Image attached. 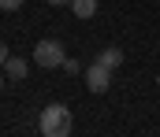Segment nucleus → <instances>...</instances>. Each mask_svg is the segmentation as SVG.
<instances>
[{
	"mask_svg": "<svg viewBox=\"0 0 160 137\" xmlns=\"http://www.w3.org/2000/svg\"><path fill=\"white\" fill-rule=\"evenodd\" d=\"M71 126H75V115H71V107H63V104H48V107L41 111V119H38V130L45 137H67Z\"/></svg>",
	"mask_w": 160,
	"mask_h": 137,
	"instance_id": "nucleus-1",
	"label": "nucleus"
},
{
	"mask_svg": "<svg viewBox=\"0 0 160 137\" xmlns=\"http://www.w3.org/2000/svg\"><path fill=\"white\" fill-rule=\"evenodd\" d=\"M63 59H67V52H63V41H56V37H45V41L34 45V63L45 67V71L63 67Z\"/></svg>",
	"mask_w": 160,
	"mask_h": 137,
	"instance_id": "nucleus-2",
	"label": "nucleus"
},
{
	"mask_svg": "<svg viewBox=\"0 0 160 137\" xmlns=\"http://www.w3.org/2000/svg\"><path fill=\"white\" fill-rule=\"evenodd\" d=\"M86 74V85H89V93H108V85H112V71L104 67V63H93L89 71H82Z\"/></svg>",
	"mask_w": 160,
	"mask_h": 137,
	"instance_id": "nucleus-3",
	"label": "nucleus"
},
{
	"mask_svg": "<svg viewBox=\"0 0 160 137\" xmlns=\"http://www.w3.org/2000/svg\"><path fill=\"white\" fill-rule=\"evenodd\" d=\"M4 74H8L11 82H22V78H26V59H19V56H8V63H4Z\"/></svg>",
	"mask_w": 160,
	"mask_h": 137,
	"instance_id": "nucleus-4",
	"label": "nucleus"
},
{
	"mask_svg": "<svg viewBox=\"0 0 160 137\" xmlns=\"http://www.w3.org/2000/svg\"><path fill=\"white\" fill-rule=\"evenodd\" d=\"M97 63H104L108 71H119V63H123V48L119 45H112V48H104L101 56H97Z\"/></svg>",
	"mask_w": 160,
	"mask_h": 137,
	"instance_id": "nucleus-5",
	"label": "nucleus"
},
{
	"mask_svg": "<svg viewBox=\"0 0 160 137\" xmlns=\"http://www.w3.org/2000/svg\"><path fill=\"white\" fill-rule=\"evenodd\" d=\"M71 11L78 19H93L97 15V0H71Z\"/></svg>",
	"mask_w": 160,
	"mask_h": 137,
	"instance_id": "nucleus-6",
	"label": "nucleus"
},
{
	"mask_svg": "<svg viewBox=\"0 0 160 137\" xmlns=\"http://www.w3.org/2000/svg\"><path fill=\"white\" fill-rule=\"evenodd\" d=\"M63 74H82V63L78 59H63Z\"/></svg>",
	"mask_w": 160,
	"mask_h": 137,
	"instance_id": "nucleus-7",
	"label": "nucleus"
},
{
	"mask_svg": "<svg viewBox=\"0 0 160 137\" xmlns=\"http://www.w3.org/2000/svg\"><path fill=\"white\" fill-rule=\"evenodd\" d=\"M22 0H0V11H19Z\"/></svg>",
	"mask_w": 160,
	"mask_h": 137,
	"instance_id": "nucleus-8",
	"label": "nucleus"
},
{
	"mask_svg": "<svg viewBox=\"0 0 160 137\" xmlns=\"http://www.w3.org/2000/svg\"><path fill=\"white\" fill-rule=\"evenodd\" d=\"M8 56H11V52H8V45H4V41H0V67L8 63Z\"/></svg>",
	"mask_w": 160,
	"mask_h": 137,
	"instance_id": "nucleus-9",
	"label": "nucleus"
},
{
	"mask_svg": "<svg viewBox=\"0 0 160 137\" xmlns=\"http://www.w3.org/2000/svg\"><path fill=\"white\" fill-rule=\"evenodd\" d=\"M48 4H56V7H60V4H71V0H48Z\"/></svg>",
	"mask_w": 160,
	"mask_h": 137,
	"instance_id": "nucleus-10",
	"label": "nucleus"
},
{
	"mask_svg": "<svg viewBox=\"0 0 160 137\" xmlns=\"http://www.w3.org/2000/svg\"><path fill=\"white\" fill-rule=\"evenodd\" d=\"M0 93H4V74H0Z\"/></svg>",
	"mask_w": 160,
	"mask_h": 137,
	"instance_id": "nucleus-11",
	"label": "nucleus"
}]
</instances>
